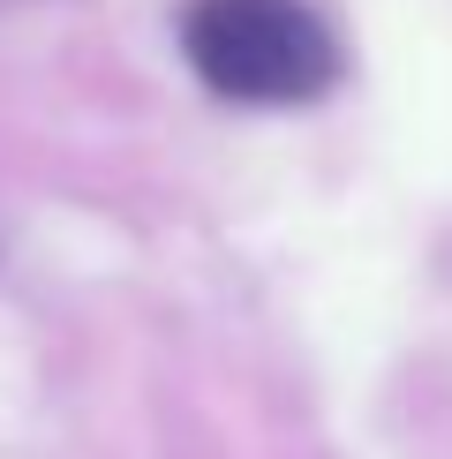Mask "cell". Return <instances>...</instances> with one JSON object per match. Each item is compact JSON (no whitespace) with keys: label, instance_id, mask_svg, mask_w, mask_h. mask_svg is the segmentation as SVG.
Wrapping results in <instances>:
<instances>
[{"label":"cell","instance_id":"cell-1","mask_svg":"<svg viewBox=\"0 0 452 459\" xmlns=\"http://www.w3.org/2000/svg\"><path fill=\"white\" fill-rule=\"evenodd\" d=\"M181 38L196 75L241 106H301L339 75L332 30L301 0H196Z\"/></svg>","mask_w":452,"mask_h":459}]
</instances>
